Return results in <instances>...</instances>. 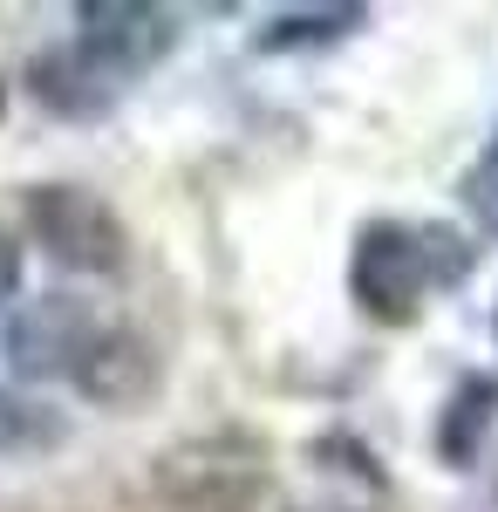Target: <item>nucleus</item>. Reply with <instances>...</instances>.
<instances>
[{"label": "nucleus", "instance_id": "nucleus-3", "mask_svg": "<svg viewBox=\"0 0 498 512\" xmlns=\"http://www.w3.org/2000/svg\"><path fill=\"white\" fill-rule=\"evenodd\" d=\"M35 233L48 239L55 260L89 267V274H103V267L123 260V246H116V219L89 192H76V185H48V192H35Z\"/></svg>", "mask_w": 498, "mask_h": 512}, {"label": "nucleus", "instance_id": "nucleus-1", "mask_svg": "<svg viewBox=\"0 0 498 512\" xmlns=\"http://www.w3.org/2000/svg\"><path fill=\"white\" fill-rule=\"evenodd\" d=\"M464 274V246L430 226H369L355 246V301L383 321H410L430 287Z\"/></svg>", "mask_w": 498, "mask_h": 512}, {"label": "nucleus", "instance_id": "nucleus-5", "mask_svg": "<svg viewBox=\"0 0 498 512\" xmlns=\"http://www.w3.org/2000/svg\"><path fill=\"white\" fill-rule=\"evenodd\" d=\"M21 437H28V410L0 390V451H7V444H21Z\"/></svg>", "mask_w": 498, "mask_h": 512}, {"label": "nucleus", "instance_id": "nucleus-7", "mask_svg": "<svg viewBox=\"0 0 498 512\" xmlns=\"http://www.w3.org/2000/svg\"><path fill=\"white\" fill-rule=\"evenodd\" d=\"M0 103H7V89H0Z\"/></svg>", "mask_w": 498, "mask_h": 512}, {"label": "nucleus", "instance_id": "nucleus-2", "mask_svg": "<svg viewBox=\"0 0 498 512\" xmlns=\"http://www.w3.org/2000/svg\"><path fill=\"white\" fill-rule=\"evenodd\" d=\"M76 21L82 35L69 62L103 89H110V76H130V69H144L151 55L171 48V14H157V7H82Z\"/></svg>", "mask_w": 498, "mask_h": 512}, {"label": "nucleus", "instance_id": "nucleus-6", "mask_svg": "<svg viewBox=\"0 0 498 512\" xmlns=\"http://www.w3.org/2000/svg\"><path fill=\"white\" fill-rule=\"evenodd\" d=\"M7 287H14V246L0 239V294H7Z\"/></svg>", "mask_w": 498, "mask_h": 512}, {"label": "nucleus", "instance_id": "nucleus-4", "mask_svg": "<svg viewBox=\"0 0 498 512\" xmlns=\"http://www.w3.org/2000/svg\"><path fill=\"white\" fill-rule=\"evenodd\" d=\"M464 205H471V219L498 233V137L485 144V158L471 164V178H464Z\"/></svg>", "mask_w": 498, "mask_h": 512}]
</instances>
